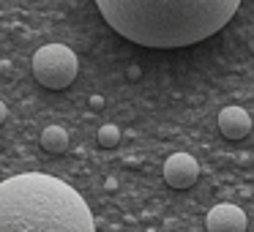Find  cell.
I'll use <instances>...</instances> for the list:
<instances>
[{
  "instance_id": "cell-1",
  "label": "cell",
  "mask_w": 254,
  "mask_h": 232,
  "mask_svg": "<svg viewBox=\"0 0 254 232\" xmlns=\"http://www.w3.org/2000/svg\"><path fill=\"white\" fill-rule=\"evenodd\" d=\"M115 33L150 50L210 39L235 17L241 0H96Z\"/></svg>"
},
{
  "instance_id": "cell-2",
  "label": "cell",
  "mask_w": 254,
  "mask_h": 232,
  "mask_svg": "<svg viewBox=\"0 0 254 232\" xmlns=\"http://www.w3.org/2000/svg\"><path fill=\"white\" fill-rule=\"evenodd\" d=\"M0 232H96V221L77 188L25 172L0 183Z\"/></svg>"
},
{
  "instance_id": "cell-3",
  "label": "cell",
  "mask_w": 254,
  "mask_h": 232,
  "mask_svg": "<svg viewBox=\"0 0 254 232\" xmlns=\"http://www.w3.org/2000/svg\"><path fill=\"white\" fill-rule=\"evenodd\" d=\"M79 63L66 44H44L33 55V77L50 90H63L77 79Z\"/></svg>"
},
{
  "instance_id": "cell-4",
  "label": "cell",
  "mask_w": 254,
  "mask_h": 232,
  "mask_svg": "<svg viewBox=\"0 0 254 232\" xmlns=\"http://www.w3.org/2000/svg\"><path fill=\"white\" fill-rule=\"evenodd\" d=\"M199 177V164L194 156L189 153H172L164 161V180L172 188H189L194 186Z\"/></svg>"
},
{
  "instance_id": "cell-5",
  "label": "cell",
  "mask_w": 254,
  "mask_h": 232,
  "mask_svg": "<svg viewBox=\"0 0 254 232\" xmlns=\"http://www.w3.org/2000/svg\"><path fill=\"white\" fill-rule=\"evenodd\" d=\"M205 227L208 232H246V213L230 202L213 205L205 216Z\"/></svg>"
},
{
  "instance_id": "cell-6",
  "label": "cell",
  "mask_w": 254,
  "mask_h": 232,
  "mask_svg": "<svg viewBox=\"0 0 254 232\" xmlns=\"http://www.w3.org/2000/svg\"><path fill=\"white\" fill-rule=\"evenodd\" d=\"M219 131L224 134L227 139H243L252 131V117H249L246 110L241 107H224L219 112Z\"/></svg>"
},
{
  "instance_id": "cell-7",
  "label": "cell",
  "mask_w": 254,
  "mask_h": 232,
  "mask_svg": "<svg viewBox=\"0 0 254 232\" xmlns=\"http://www.w3.org/2000/svg\"><path fill=\"white\" fill-rule=\"evenodd\" d=\"M41 148H44L47 153H66V148H68V134H66V128H61V126H47L44 131H41Z\"/></svg>"
},
{
  "instance_id": "cell-8",
  "label": "cell",
  "mask_w": 254,
  "mask_h": 232,
  "mask_svg": "<svg viewBox=\"0 0 254 232\" xmlns=\"http://www.w3.org/2000/svg\"><path fill=\"white\" fill-rule=\"evenodd\" d=\"M99 145L101 148H118L121 145V128L107 123V126L99 128Z\"/></svg>"
},
{
  "instance_id": "cell-9",
  "label": "cell",
  "mask_w": 254,
  "mask_h": 232,
  "mask_svg": "<svg viewBox=\"0 0 254 232\" xmlns=\"http://www.w3.org/2000/svg\"><path fill=\"white\" fill-rule=\"evenodd\" d=\"M90 107H93V110H101V107H104V99H101V96H90Z\"/></svg>"
},
{
  "instance_id": "cell-10",
  "label": "cell",
  "mask_w": 254,
  "mask_h": 232,
  "mask_svg": "<svg viewBox=\"0 0 254 232\" xmlns=\"http://www.w3.org/2000/svg\"><path fill=\"white\" fill-rule=\"evenodd\" d=\"M6 117H8V110H6V104H3V101H0V126H3V123H6Z\"/></svg>"
}]
</instances>
